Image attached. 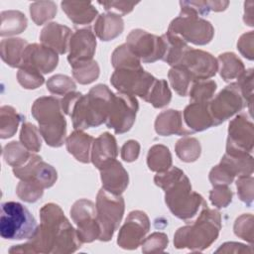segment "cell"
I'll use <instances>...</instances> for the list:
<instances>
[{
	"instance_id": "obj_1",
	"label": "cell",
	"mask_w": 254,
	"mask_h": 254,
	"mask_svg": "<svg viewBox=\"0 0 254 254\" xmlns=\"http://www.w3.org/2000/svg\"><path fill=\"white\" fill-rule=\"evenodd\" d=\"M41 223L35 235L25 244L13 246L10 253H72L81 246L76 230L62 208L47 203L40 209Z\"/></svg>"
},
{
	"instance_id": "obj_2",
	"label": "cell",
	"mask_w": 254,
	"mask_h": 254,
	"mask_svg": "<svg viewBox=\"0 0 254 254\" xmlns=\"http://www.w3.org/2000/svg\"><path fill=\"white\" fill-rule=\"evenodd\" d=\"M154 182L165 190V201L171 212L181 219L192 218L206 204L199 193L191 190L188 177L177 167L157 173Z\"/></svg>"
},
{
	"instance_id": "obj_3",
	"label": "cell",
	"mask_w": 254,
	"mask_h": 254,
	"mask_svg": "<svg viewBox=\"0 0 254 254\" xmlns=\"http://www.w3.org/2000/svg\"><path fill=\"white\" fill-rule=\"evenodd\" d=\"M113 95L104 84L93 86L85 95L80 94L69 113L74 130L83 131L105 123Z\"/></svg>"
},
{
	"instance_id": "obj_4",
	"label": "cell",
	"mask_w": 254,
	"mask_h": 254,
	"mask_svg": "<svg viewBox=\"0 0 254 254\" xmlns=\"http://www.w3.org/2000/svg\"><path fill=\"white\" fill-rule=\"evenodd\" d=\"M221 229V216L215 209H210L207 204L201 207L196 220L181 227L174 236V244L178 249L189 248L192 251H202L208 248L218 237Z\"/></svg>"
},
{
	"instance_id": "obj_5",
	"label": "cell",
	"mask_w": 254,
	"mask_h": 254,
	"mask_svg": "<svg viewBox=\"0 0 254 254\" xmlns=\"http://www.w3.org/2000/svg\"><path fill=\"white\" fill-rule=\"evenodd\" d=\"M32 115L39 123V130L51 147H61L65 139L66 122L61 101L54 96L38 98L32 105Z\"/></svg>"
},
{
	"instance_id": "obj_6",
	"label": "cell",
	"mask_w": 254,
	"mask_h": 254,
	"mask_svg": "<svg viewBox=\"0 0 254 254\" xmlns=\"http://www.w3.org/2000/svg\"><path fill=\"white\" fill-rule=\"evenodd\" d=\"M38 224L31 212L20 202L6 201L1 204L0 235L7 240L31 239Z\"/></svg>"
},
{
	"instance_id": "obj_7",
	"label": "cell",
	"mask_w": 254,
	"mask_h": 254,
	"mask_svg": "<svg viewBox=\"0 0 254 254\" xmlns=\"http://www.w3.org/2000/svg\"><path fill=\"white\" fill-rule=\"evenodd\" d=\"M167 32L179 36L187 43L198 46L208 44L214 35L210 22L186 8H181L180 15L171 22Z\"/></svg>"
},
{
	"instance_id": "obj_8",
	"label": "cell",
	"mask_w": 254,
	"mask_h": 254,
	"mask_svg": "<svg viewBox=\"0 0 254 254\" xmlns=\"http://www.w3.org/2000/svg\"><path fill=\"white\" fill-rule=\"evenodd\" d=\"M124 199L103 188L96 196V216L101 229L99 240L109 241L119 227L124 213Z\"/></svg>"
},
{
	"instance_id": "obj_9",
	"label": "cell",
	"mask_w": 254,
	"mask_h": 254,
	"mask_svg": "<svg viewBox=\"0 0 254 254\" xmlns=\"http://www.w3.org/2000/svg\"><path fill=\"white\" fill-rule=\"evenodd\" d=\"M157 79L142 66L133 68H117L112 73L110 81L121 93L137 95L146 100Z\"/></svg>"
},
{
	"instance_id": "obj_10",
	"label": "cell",
	"mask_w": 254,
	"mask_h": 254,
	"mask_svg": "<svg viewBox=\"0 0 254 254\" xmlns=\"http://www.w3.org/2000/svg\"><path fill=\"white\" fill-rule=\"evenodd\" d=\"M139 105L137 98L126 93H117L113 95L109 113L105 124L112 128L116 134H122L133 126Z\"/></svg>"
},
{
	"instance_id": "obj_11",
	"label": "cell",
	"mask_w": 254,
	"mask_h": 254,
	"mask_svg": "<svg viewBox=\"0 0 254 254\" xmlns=\"http://www.w3.org/2000/svg\"><path fill=\"white\" fill-rule=\"evenodd\" d=\"M237 82L225 86L213 99L208 102V110L214 126L219 125L246 106Z\"/></svg>"
},
{
	"instance_id": "obj_12",
	"label": "cell",
	"mask_w": 254,
	"mask_h": 254,
	"mask_svg": "<svg viewBox=\"0 0 254 254\" xmlns=\"http://www.w3.org/2000/svg\"><path fill=\"white\" fill-rule=\"evenodd\" d=\"M125 44L143 63L163 61L166 53V42L163 36L158 37L141 29L132 30Z\"/></svg>"
},
{
	"instance_id": "obj_13",
	"label": "cell",
	"mask_w": 254,
	"mask_h": 254,
	"mask_svg": "<svg viewBox=\"0 0 254 254\" xmlns=\"http://www.w3.org/2000/svg\"><path fill=\"white\" fill-rule=\"evenodd\" d=\"M70 216L76 224V232L82 243L99 239L101 229L96 216V205L91 200H76L70 208Z\"/></svg>"
},
{
	"instance_id": "obj_14",
	"label": "cell",
	"mask_w": 254,
	"mask_h": 254,
	"mask_svg": "<svg viewBox=\"0 0 254 254\" xmlns=\"http://www.w3.org/2000/svg\"><path fill=\"white\" fill-rule=\"evenodd\" d=\"M150 230V220L141 210H133L119 230L117 243L123 249H136Z\"/></svg>"
},
{
	"instance_id": "obj_15",
	"label": "cell",
	"mask_w": 254,
	"mask_h": 254,
	"mask_svg": "<svg viewBox=\"0 0 254 254\" xmlns=\"http://www.w3.org/2000/svg\"><path fill=\"white\" fill-rule=\"evenodd\" d=\"M253 124L244 114L236 116L228 128L227 154H249L253 149Z\"/></svg>"
},
{
	"instance_id": "obj_16",
	"label": "cell",
	"mask_w": 254,
	"mask_h": 254,
	"mask_svg": "<svg viewBox=\"0 0 254 254\" xmlns=\"http://www.w3.org/2000/svg\"><path fill=\"white\" fill-rule=\"evenodd\" d=\"M14 176L22 181H35L44 189L54 186L58 179L57 171L51 165L45 163L38 155L31 157L21 166L13 168Z\"/></svg>"
},
{
	"instance_id": "obj_17",
	"label": "cell",
	"mask_w": 254,
	"mask_h": 254,
	"mask_svg": "<svg viewBox=\"0 0 254 254\" xmlns=\"http://www.w3.org/2000/svg\"><path fill=\"white\" fill-rule=\"evenodd\" d=\"M178 65L184 66L190 73L193 81L212 77L216 74L219 67L217 60L212 55L191 48L188 50Z\"/></svg>"
},
{
	"instance_id": "obj_18",
	"label": "cell",
	"mask_w": 254,
	"mask_h": 254,
	"mask_svg": "<svg viewBox=\"0 0 254 254\" xmlns=\"http://www.w3.org/2000/svg\"><path fill=\"white\" fill-rule=\"evenodd\" d=\"M96 48L95 35L90 28H83L75 31L69 42V54L67 61L71 65L91 61Z\"/></svg>"
},
{
	"instance_id": "obj_19",
	"label": "cell",
	"mask_w": 254,
	"mask_h": 254,
	"mask_svg": "<svg viewBox=\"0 0 254 254\" xmlns=\"http://www.w3.org/2000/svg\"><path fill=\"white\" fill-rule=\"evenodd\" d=\"M59 56L51 48L41 44L28 45L23 54L21 65L30 66L41 73H50L58 65Z\"/></svg>"
},
{
	"instance_id": "obj_20",
	"label": "cell",
	"mask_w": 254,
	"mask_h": 254,
	"mask_svg": "<svg viewBox=\"0 0 254 254\" xmlns=\"http://www.w3.org/2000/svg\"><path fill=\"white\" fill-rule=\"evenodd\" d=\"M99 171L104 190L118 195L126 190L129 183L128 173L116 159L104 164Z\"/></svg>"
},
{
	"instance_id": "obj_21",
	"label": "cell",
	"mask_w": 254,
	"mask_h": 254,
	"mask_svg": "<svg viewBox=\"0 0 254 254\" xmlns=\"http://www.w3.org/2000/svg\"><path fill=\"white\" fill-rule=\"evenodd\" d=\"M72 34L68 27L59 23H49L41 32L40 40L43 45L53 49L57 54H65L69 47Z\"/></svg>"
},
{
	"instance_id": "obj_22",
	"label": "cell",
	"mask_w": 254,
	"mask_h": 254,
	"mask_svg": "<svg viewBox=\"0 0 254 254\" xmlns=\"http://www.w3.org/2000/svg\"><path fill=\"white\" fill-rule=\"evenodd\" d=\"M118 147L116 139L110 133H102L93 140L90 154V161L99 170L107 162L116 159Z\"/></svg>"
},
{
	"instance_id": "obj_23",
	"label": "cell",
	"mask_w": 254,
	"mask_h": 254,
	"mask_svg": "<svg viewBox=\"0 0 254 254\" xmlns=\"http://www.w3.org/2000/svg\"><path fill=\"white\" fill-rule=\"evenodd\" d=\"M208 102H190L184 110V119L190 130L199 132L214 126L208 110Z\"/></svg>"
},
{
	"instance_id": "obj_24",
	"label": "cell",
	"mask_w": 254,
	"mask_h": 254,
	"mask_svg": "<svg viewBox=\"0 0 254 254\" xmlns=\"http://www.w3.org/2000/svg\"><path fill=\"white\" fill-rule=\"evenodd\" d=\"M155 130L161 136H188L193 133L191 130H188L183 126L182 112L174 109L165 110L157 116Z\"/></svg>"
},
{
	"instance_id": "obj_25",
	"label": "cell",
	"mask_w": 254,
	"mask_h": 254,
	"mask_svg": "<svg viewBox=\"0 0 254 254\" xmlns=\"http://www.w3.org/2000/svg\"><path fill=\"white\" fill-rule=\"evenodd\" d=\"M124 29V22L120 15L112 12L101 14L94 24L95 35L101 41H111L118 37Z\"/></svg>"
},
{
	"instance_id": "obj_26",
	"label": "cell",
	"mask_w": 254,
	"mask_h": 254,
	"mask_svg": "<svg viewBox=\"0 0 254 254\" xmlns=\"http://www.w3.org/2000/svg\"><path fill=\"white\" fill-rule=\"evenodd\" d=\"M93 140L92 136L80 130H75L65 140L66 150L77 161L85 164L89 163Z\"/></svg>"
},
{
	"instance_id": "obj_27",
	"label": "cell",
	"mask_w": 254,
	"mask_h": 254,
	"mask_svg": "<svg viewBox=\"0 0 254 254\" xmlns=\"http://www.w3.org/2000/svg\"><path fill=\"white\" fill-rule=\"evenodd\" d=\"M61 5L63 11L75 25H87L97 16V10L90 2L64 1Z\"/></svg>"
},
{
	"instance_id": "obj_28",
	"label": "cell",
	"mask_w": 254,
	"mask_h": 254,
	"mask_svg": "<svg viewBox=\"0 0 254 254\" xmlns=\"http://www.w3.org/2000/svg\"><path fill=\"white\" fill-rule=\"evenodd\" d=\"M29 44L20 38L2 40L0 43L1 59L12 67H20L23 61V54Z\"/></svg>"
},
{
	"instance_id": "obj_29",
	"label": "cell",
	"mask_w": 254,
	"mask_h": 254,
	"mask_svg": "<svg viewBox=\"0 0 254 254\" xmlns=\"http://www.w3.org/2000/svg\"><path fill=\"white\" fill-rule=\"evenodd\" d=\"M166 42V53L163 61L172 66L178 65L190 47L188 43L177 35L167 32L163 35Z\"/></svg>"
},
{
	"instance_id": "obj_30",
	"label": "cell",
	"mask_w": 254,
	"mask_h": 254,
	"mask_svg": "<svg viewBox=\"0 0 254 254\" xmlns=\"http://www.w3.org/2000/svg\"><path fill=\"white\" fill-rule=\"evenodd\" d=\"M27 28V18L20 12L15 10L1 12V25L0 35L1 37L13 36L21 34Z\"/></svg>"
},
{
	"instance_id": "obj_31",
	"label": "cell",
	"mask_w": 254,
	"mask_h": 254,
	"mask_svg": "<svg viewBox=\"0 0 254 254\" xmlns=\"http://www.w3.org/2000/svg\"><path fill=\"white\" fill-rule=\"evenodd\" d=\"M218 66L221 77L228 81L233 78H238L245 70L243 63L233 53H224L218 56Z\"/></svg>"
},
{
	"instance_id": "obj_32",
	"label": "cell",
	"mask_w": 254,
	"mask_h": 254,
	"mask_svg": "<svg viewBox=\"0 0 254 254\" xmlns=\"http://www.w3.org/2000/svg\"><path fill=\"white\" fill-rule=\"evenodd\" d=\"M147 164L151 171L162 173L172 167V155L164 145H154L147 156Z\"/></svg>"
},
{
	"instance_id": "obj_33",
	"label": "cell",
	"mask_w": 254,
	"mask_h": 254,
	"mask_svg": "<svg viewBox=\"0 0 254 254\" xmlns=\"http://www.w3.org/2000/svg\"><path fill=\"white\" fill-rule=\"evenodd\" d=\"M21 120L22 115H20L12 106H2L0 108V137L2 139H7L14 136Z\"/></svg>"
},
{
	"instance_id": "obj_34",
	"label": "cell",
	"mask_w": 254,
	"mask_h": 254,
	"mask_svg": "<svg viewBox=\"0 0 254 254\" xmlns=\"http://www.w3.org/2000/svg\"><path fill=\"white\" fill-rule=\"evenodd\" d=\"M177 156L183 161L187 163L196 161L201 153V147L195 138L187 137L180 139L175 147Z\"/></svg>"
},
{
	"instance_id": "obj_35",
	"label": "cell",
	"mask_w": 254,
	"mask_h": 254,
	"mask_svg": "<svg viewBox=\"0 0 254 254\" xmlns=\"http://www.w3.org/2000/svg\"><path fill=\"white\" fill-rule=\"evenodd\" d=\"M168 76L172 87L180 96H186L189 93L190 85L193 82V79L184 66H172Z\"/></svg>"
},
{
	"instance_id": "obj_36",
	"label": "cell",
	"mask_w": 254,
	"mask_h": 254,
	"mask_svg": "<svg viewBox=\"0 0 254 254\" xmlns=\"http://www.w3.org/2000/svg\"><path fill=\"white\" fill-rule=\"evenodd\" d=\"M111 62L115 69L142 66L139 58L135 56V54L129 49L126 44H123L115 49L111 57Z\"/></svg>"
},
{
	"instance_id": "obj_37",
	"label": "cell",
	"mask_w": 254,
	"mask_h": 254,
	"mask_svg": "<svg viewBox=\"0 0 254 254\" xmlns=\"http://www.w3.org/2000/svg\"><path fill=\"white\" fill-rule=\"evenodd\" d=\"M32 155L29 150L20 142L12 141L5 145L3 149V158L11 167H19L23 165Z\"/></svg>"
},
{
	"instance_id": "obj_38",
	"label": "cell",
	"mask_w": 254,
	"mask_h": 254,
	"mask_svg": "<svg viewBox=\"0 0 254 254\" xmlns=\"http://www.w3.org/2000/svg\"><path fill=\"white\" fill-rule=\"evenodd\" d=\"M72 75L80 84H88L93 82L99 76V65L91 60L71 65Z\"/></svg>"
},
{
	"instance_id": "obj_39",
	"label": "cell",
	"mask_w": 254,
	"mask_h": 254,
	"mask_svg": "<svg viewBox=\"0 0 254 254\" xmlns=\"http://www.w3.org/2000/svg\"><path fill=\"white\" fill-rule=\"evenodd\" d=\"M172 93L165 79H157L152 86L145 101L150 102L155 108H162L171 101Z\"/></svg>"
},
{
	"instance_id": "obj_40",
	"label": "cell",
	"mask_w": 254,
	"mask_h": 254,
	"mask_svg": "<svg viewBox=\"0 0 254 254\" xmlns=\"http://www.w3.org/2000/svg\"><path fill=\"white\" fill-rule=\"evenodd\" d=\"M216 90V83L213 80H195L192 82L189 90L191 102H207L210 101Z\"/></svg>"
},
{
	"instance_id": "obj_41",
	"label": "cell",
	"mask_w": 254,
	"mask_h": 254,
	"mask_svg": "<svg viewBox=\"0 0 254 254\" xmlns=\"http://www.w3.org/2000/svg\"><path fill=\"white\" fill-rule=\"evenodd\" d=\"M32 20L37 25H43L57 14V5L53 1H38L30 5Z\"/></svg>"
},
{
	"instance_id": "obj_42",
	"label": "cell",
	"mask_w": 254,
	"mask_h": 254,
	"mask_svg": "<svg viewBox=\"0 0 254 254\" xmlns=\"http://www.w3.org/2000/svg\"><path fill=\"white\" fill-rule=\"evenodd\" d=\"M228 1H181V8L189 9L198 16H204L209 11L220 12L227 8Z\"/></svg>"
},
{
	"instance_id": "obj_43",
	"label": "cell",
	"mask_w": 254,
	"mask_h": 254,
	"mask_svg": "<svg viewBox=\"0 0 254 254\" xmlns=\"http://www.w3.org/2000/svg\"><path fill=\"white\" fill-rule=\"evenodd\" d=\"M20 141L29 151H40L42 146L40 130H38L35 125L29 122H24L20 132Z\"/></svg>"
},
{
	"instance_id": "obj_44",
	"label": "cell",
	"mask_w": 254,
	"mask_h": 254,
	"mask_svg": "<svg viewBox=\"0 0 254 254\" xmlns=\"http://www.w3.org/2000/svg\"><path fill=\"white\" fill-rule=\"evenodd\" d=\"M18 82L26 89H35L41 86L45 78L40 71L30 66L21 65L17 72Z\"/></svg>"
},
{
	"instance_id": "obj_45",
	"label": "cell",
	"mask_w": 254,
	"mask_h": 254,
	"mask_svg": "<svg viewBox=\"0 0 254 254\" xmlns=\"http://www.w3.org/2000/svg\"><path fill=\"white\" fill-rule=\"evenodd\" d=\"M17 195L26 202L37 201L44 193V188L35 181H20L16 188Z\"/></svg>"
},
{
	"instance_id": "obj_46",
	"label": "cell",
	"mask_w": 254,
	"mask_h": 254,
	"mask_svg": "<svg viewBox=\"0 0 254 254\" xmlns=\"http://www.w3.org/2000/svg\"><path fill=\"white\" fill-rule=\"evenodd\" d=\"M47 88L56 95H65L75 90L76 85L74 81L67 75L56 74L48 79Z\"/></svg>"
},
{
	"instance_id": "obj_47",
	"label": "cell",
	"mask_w": 254,
	"mask_h": 254,
	"mask_svg": "<svg viewBox=\"0 0 254 254\" xmlns=\"http://www.w3.org/2000/svg\"><path fill=\"white\" fill-rule=\"evenodd\" d=\"M168 236L162 232H154L146 237L142 245V251L144 253H157L163 252L168 246Z\"/></svg>"
},
{
	"instance_id": "obj_48",
	"label": "cell",
	"mask_w": 254,
	"mask_h": 254,
	"mask_svg": "<svg viewBox=\"0 0 254 254\" xmlns=\"http://www.w3.org/2000/svg\"><path fill=\"white\" fill-rule=\"evenodd\" d=\"M234 233L248 242H253V216L252 214H243L239 216L234 223Z\"/></svg>"
},
{
	"instance_id": "obj_49",
	"label": "cell",
	"mask_w": 254,
	"mask_h": 254,
	"mask_svg": "<svg viewBox=\"0 0 254 254\" xmlns=\"http://www.w3.org/2000/svg\"><path fill=\"white\" fill-rule=\"evenodd\" d=\"M209 199L217 208L226 207L232 200V191L224 185L213 186V189L209 192Z\"/></svg>"
},
{
	"instance_id": "obj_50",
	"label": "cell",
	"mask_w": 254,
	"mask_h": 254,
	"mask_svg": "<svg viewBox=\"0 0 254 254\" xmlns=\"http://www.w3.org/2000/svg\"><path fill=\"white\" fill-rule=\"evenodd\" d=\"M237 193L239 198L248 206L253 201V178L252 176H242L236 182Z\"/></svg>"
},
{
	"instance_id": "obj_51",
	"label": "cell",
	"mask_w": 254,
	"mask_h": 254,
	"mask_svg": "<svg viewBox=\"0 0 254 254\" xmlns=\"http://www.w3.org/2000/svg\"><path fill=\"white\" fill-rule=\"evenodd\" d=\"M237 84L240 87L242 95L247 104H249L250 112L252 106V97H253V69L244 70V72L238 77Z\"/></svg>"
},
{
	"instance_id": "obj_52",
	"label": "cell",
	"mask_w": 254,
	"mask_h": 254,
	"mask_svg": "<svg viewBox=\"0 0 254 254\" xmlns=\"http://www.w3.org/2000/svg\"><path fill=\"white\" fill-rule=\"evenodd\" d=\"M98 4L102 5L106 11L116 13L118 15H126L130 13L133 8L137 5L135 2H125V1H98Z\"/></svg>"
},
{
	"instance_id": "obj_53",
	"label": "cell",
	"mask_w": 254,
	"mask_h": 254,
	"mask_svg": "<svg viewBox=\"0 0 254 254\" xmlns=\"http://www.w3.org/2000/svg\"><path fill=\"white\" fill-rule=\"evenodd\" d=\"M140 153V145L135 140L127 141L121 149V158L125 162H133L137 160Z\"/></svg>"
},
{
	"instance_id": "obj_54",
	"label": "cell",
	"mask_w": 254,
	"mask_h": 254,
	"mask_svg": "<svg viewBox=\"0 0 254 254\" xmlns=\"http://www.w3.org/2000/svg\"><path fill=\"white\" fill-rule=\"evenodd\" d=\"M237 47L245 58L253 60V32L242 35L237 43Z\"/></svg>"
},
{
	"instance_id": "obj_55",
	"label": "cell",
	"mask_w": 254,
	"mask_h": 254,
	"mask_svg": "<svg viewBox=\"0 0 254 254\" xmlns=\"http://www.w3.org/2000/svg\"><path fill=\"white\" fill-rule=\"evenodd\" d=\"M216 252H224V253H229V252H234V253H244V252H252L251 248H247L246 245L236 243V242H227L221 245Z\"/></svg>"
}]
</instances>
